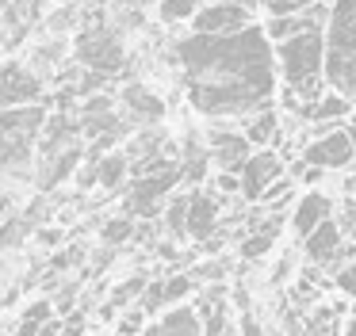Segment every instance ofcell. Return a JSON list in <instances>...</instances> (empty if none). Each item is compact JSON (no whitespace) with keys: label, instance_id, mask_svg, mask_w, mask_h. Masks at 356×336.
<instances>
[{"label":"cell","instance_id":"cell-1","mask_svg":"<svg viewBox=\"0 0 356 336\" xmlns=\"http://www.w3.org/2000/svg\"><path fill=\"white\" fill-rule=\"evenodd\" d=\"M172 58L184 69L188 103L207 119H249L261 107H272V42L257 23L230 35L192 31L172 46Z\"/></svg>","mask_w":356,"mask_h":336},{"label":"cell","instance_id":"cell-2","mask_svg":"<svg viewBox=\"0 0 356 336\" xmlns=\"http://www.w3.org/2000/svg\"><path fill=\"white\" fill-rule=\"evenodd\" d=\"M322 61H325V35L322 27H307L299 35L276 42V65L287 81V107L299 111V99L322 96Z\"/></svg>","mask_w":356,"mask_h":336},{"label":"cell","instance_id":"cell-3","mask_svg":"<svg viewBox=\"0 0 356 336\" xmlns=\"http://www.w3.org/2000/svg\"><path fill=\"white\" fill-rule=\"evenodd\" d=\"M322 76L348 103H356V0H333Z\"/></svg>","mask_w":356,"mask_h":336},{"label":"cell","instance_id":"cell-4","mask_svg":"<svg viewBox=\"0 0 356 336\" xmlns=\"http://www.w3.org/2000/svg\"><path fill=\"white\" fill-rule=\"evenodd\" d=\"M73 58L88 73L115 76L127 53H123V42H119V31L108 27V23H96V27H85L73 38Z\"/></svg>","mask_w":356,"mask_h":336},{"label":"cell","instance_id":"cell-5","mask_svg":"<svg viewBox=\"0 0 356 336\" xmlns=\"http://www.w3.org/2000/svg\"><path fill=\"white\" fill-rule=\"evenodd\" d=\"M180 183V165L157 168V172H138L131 176V191H127V210L134 218H157L161 203L169 199V191Z\"/></svg>","mask_w":356,"mask_h":336},{"label":"cell","instance_id":"cell-6","mask_svg":"<svg viewBox=\"0 0 356 336\" xmlns=\"http://www.w3.org/2000/svg\"><path fill=\"white\" fill-rule=\"evenodd\" d=\"M253 23V0H203L192 12L195 35H230Z\"/></svg>","mask_w":356,"mask_h":336},{"label":"cell","instance_id":"cell-7","mask_svg":"<svg viewBox=\"0 0 356 336\" xmlns=\"http://www.w3.org/2000/svg\"><path fill=\"white\" fill-rule=\"evenodd\" d=\"M42 92H47V84L27 61H0V111L35 107Z\"/></svg>","mask_w":356,"mask_h":336},{"label":"cell","instance_id":"cell-8","mask_svg":"<svg viewBox=\"0 0 356 336\" xmlns=\"http://www.w3.org/2000/svg\"><path fill=\"white\" fill-rule=\"evenodd\" d=\"M280 176H284L280 153L257 149V153H249V157L241 160V168H238V191L249 199V203H257V199L264 195V187H268L272 180H280Z\"/></svg>","mask_w":356,"mask_h":336},{"label":"cell","instance_id":"cell-9","mask_svg":"<svg viewBox=\"0 0 356 336\" xmlns=\"http://www.w3.org/2000/svg\"><path fill=\"white\" fill-rule=\"evenodd\" d=\"M353 157H356V145L345 130H325L302 149V165H314V168H345Z\"/></svg>","mask_w":356,"mask_h":336},{"label":"cell","instance_id":"cell-10","mask_svg":"<svg viewBox=\"0 0 356 336\" xmlns=\"http://www.w3.org/2000/svg\"><path fill=\"white\" fill-rule=\"evenodd\" d=\"M253 153V145L245 142V134L241 130H211V137H207V157L215 160L222 172H238L241 168V160Z\"/></svg>","mask_w":356,"mask_h":336},{"label":"cell","instance_id":"cell-11","mask_svg":"<svg viewBox=\"0 0 356 336\" xmlns=\"http://www.w3.org/2000/svg\"><path fill=\"white\" fill-rule=\"evenodd\" d=\"M341 244H345V233H341V226L333 221V214H330V218H322L307 237H302V249H307V256L314 260V264H325V267H337Z\"/></svg>","mask_w":356,"mask_h":336},{"label":"cell","instance_id":"cell-12","mask_svg":"<svg viewBox=\"0 0 356 336\" xmlns=\"http://www.w3.org/2000/svg\"><path fill=\"white\" fill-rule=\"evenodd\" d=\"M119 103H123V111L131 115L134 122H161L165 119V99L161 96H154V92L146 88V84H127L123 92H119Z\"/></svg>","mask_w":356,"mask_h":336},{"label":"cell","instance_id":"cell-13","mask_svg":"<svg viewBox=\"0 0 356 336\" xmlns=\"http://www.w3.org/2000/svg\"><path fill=\"white\" fill-rule=\"evenodd\" d=\"M218 226V203L207 195V191H192L188 195V218H184V237H195V241H207Z\"/></svg>","mask_w":356,"mask_h":336},{"label":"cell","instance_id":"cell-14","mask_svg":"<svg viewBox=\"0 0 356 336\" xmlns=\"http://www.w3.org/2000/svg\"><path fill=\"white\" fill-rule=\"evenodd\" d=\"M330 214H333V203H330V199H325L322 191H307V195L295 203V210H291V229H295L299 237H307L310 229H314L322 218H330Z\"/></svg>","mask_w":356,"mask_h":336},{"label":"cell","instance_id":"cell-15","mask_svg":"<svg viewBox=\"0 0 356 336\" xmlns=\"http://www.w3.org/2000/svg\"><path fill=\"white\" fill-rule=\"evenodd\" d=\"M146 336H203L200 313H195L192 305H177V310H169L157 325H149Z\"/></svg>","mask_w":356,"mask_h":336},{"label":"cell","instance_id":"cell-16","mask_svg":"<svg viewBox=\"0 0 356 336\" xmlns=\"http://www.w3.org/2000/svg\"><path fill=\"white\" fill-rule=\"evenodd\" d=\"M348 111H353V103H348L341 92H322L318 99H310V103L299 107V115L307 122H337V119H345Z\"/></svg>","mask_w":356,"mask_h":336},{"label":"cell","instance_id":"cell-17","mask_svg":"<svg viewBox=\"0 0 356 336\" xmlns=\"http://www.w3.org/2000/svg\"><path fill=\"white\" fill-rule=\"evenodd\" d=\"M92 160H96V183H100L104 191L123 187V180L131 176V160H127V153H119V149H108V153H100V157H92Z\"/></svg>","mask_w":356,"mask_h":336},{"label":"cell","instance_id":"cell-18","mask_svg":"<svg viewBox=\"0 0 356 336\" xmlns=\"http://www.w3.org/2000/svg\"><path fill=\"white\" fill-rule=\"evenodd\" d=\"M276 130H280V119H276V111L272 107H261V111H253L249 115V122H245V142L249 145H257V149H264V145L276 137Z\"/></svg>","mask_w":356,"mask_h":336},{"label":"cell","instance_id":"cell-19","mask_svg":"<svg viewBox=\"0 0 356 336\" xmlns=\"http://www.w3.org/2000/svg\"><path fill=\"white\" fill-rule=\"evenodd\" d=\"M276 233H280V218H268L253 237H245V241H241V256H245V260L264 256V252H268L272 244H276Z\"/></svg>","mask_w":356,"mask_h":336},{"label":"cell","instance_id":"cell-20","mask_svg":"<svg viewBox=\"0 0 356 336\" xmlns=\"http://www.w3.org/2000/svg\"><path fill=\"white\" fill-rule=\"evenodd\" d=\"M142 287H146V279H142V275H138V279H127L123 287H115V294H111V302L104 305V317H115V313L123 310V305L131 302V298H138V294H142Z\"/></svg>","mask_w":356,"mask_h":336},{"label":"cell","instance_id":"cell-21","mask_svg":"<svg viewBox=\"0 0 356 336\" xmlns=\"http://www.w3.org/2000/svg\"><path fill=\"white\" fill-rule=\"evenodd\" d=\"M200 8V0H157V15L165 23H184L192 19V12Z\"/></svg>","mask_w":356,"mask_h":336},{"label":"cell","instance_id":"cell-22","mask_svg":"<svg viewBox=\"0 0 356 336\" xmlns=\"http://www.w3.org/2000/svg\"><path fill=\"white\" fill-rule=\"evenodd\" d=\"M184 218H188V195H172L165 203V226L172 237H184Z\"/></svg>","mask_w":356,"mask_h":336},{"label":"cell","instance_id":"cell-23","mask_svg":"<svg viewBox=\"0 0 356 336\" xmlns=\"http://www.w3.org/2000/svg\"><path fill=\"white\" fill-rule=\"evenodd\" d=\"M192 275H172V279H161V302L165 305H177L180 298H188L192 294Z\"/></svg>","mask_w":356,"mask_h":336},{"label":"cell","instance_id":"cell-24","mask_svg":"<svg viewBox=\"0 0 356 336\" xmlns=\"http://www.w3.org/2000/svg\"><path fill=\"white\" fill-rule=\"evenodd\" d=\"M134 237V218H111L104 221V244H123Z\"/></svg>","mask_w":356,"mask_h":336},{"label":"cell","instance_id":"cell-25","mask_svg":"<svg viewBox=\"0 0 356 336\" xmlns=\"http://www.w3.org/2000/svg\"><path fill=\"white\" fill-rule=\"evenodd\" d=\"M253 4H261L268 15H295L302 8H310L314 0H253Z\"/></svg>","mask_w":356,"mask_h":336},{"label":"cell","instance_id":"cell-26","mask_svg":"<svg viewBox=\"0 0 356 336\" xmlns=\"http://www.w3.org/2000/svg\"><path fill=\"white\" fill-rule=\"evenodd\" d=\"M337 287L345 290L348 298H356V256H353V260H348V264L337 271Z\"/></svg>","mask_w":356,"mask_h":336},{"label":"cell","instance_id":"cell-27","mask_svg":"<svg viewBox=\"0 0 356 336\" xmlns=\"http://www.w3.org/2000/svg\"><path fill=\"white\" fill-rule=\"evenodd\" d=\"M50 317H54V302H47V298L27 305V313H24V321H35V325H39V321H50Z\"/></svg>","mask_w":356,"mask_h":336},{"label":"cell","instance_id":"cell-28","mask_svg":"<svg viewBox=\"0 0 356 336\" xmlns=\"http://www.w3.org/2000/svg\"><path fill=\"white\" fill-rule=\"evenodd\" d=\"M58 241H62V229H39V244H47V249H54Z\"/></svg>","mask_w":356,"mask_h":336},{"label":"cell","instance_id":"cell-29","mask_svg":"<svg viewBox=\"0 0 356 336\" xmlns=\"http://www.w3.org/2000/svg\"><path fill=\"white\" fill-rule=\"evenodd\" d=\"M218 187H222V191H238V172H218Z\"/></svg>","mask_w":356,"mask_h":336},{"label":"cell","instance_id":"cell-30","mask_svg":"<svg viewBox=\"0 0 356 336\" xmlns=\"http://www.w3.org/2000/svg\"><path fill=\"white\" fill-rule=\"evenodd\" d=\"M337 226H341V233H348V237L356 241V210H348L345 221H337Z\"/></svg>","mask_w":356,"mask_h":336},{"label":"cell","instance_id":"cell-31","mask_svg":"<svg viewBox=\"0 0 356 336\" xmlns=\"http://www.w3.org/2000/svg\"><path fill=\"white\" fill-rule=\"evenodd\" d=\"M157 0H119V8H138V12H146V8H154Z\"/></svg>","mask_w":356,"mask_h":336},{"label":"cell","instance_id":"cell-32","mask_svg":"<svg viewBox=\"0 0 356 336\" xmlns=\"http://www.w3.org/2000/svg\"><path fill=\"white\" fill-rule=\"evenodd\" d=\"M241 325H245V336H261V328H257V321H253V317H245Z\"/></svg>","mask_w":356,"mask_h":336},{"label":"cell","instance_id":"cell-33","mask_svg":"<svg viewBox=\"0 0 356 336\" xmlns=\"http://www.w3.org/2000/svg\"><path fill=\"white\" fill-rule=\"evenodd\" d=\"M345 336H356V317L348 321V328H345Z\"/></svg>","mask_w":356,"mask_h":336},{"label":"cell","instance_id":"cell-34","mask_svg":"<svg viewBox=\"0 0 356 336\" xmlns=\"http://www.w3.org/2000/svg\"><path fill=\"white\" fill-rule=\"evenodd\" d=\"M0 61H4V46H0Z\"/></svg>","mask_w":356,"mask_h":336},{"label":"cell","instance_id":"cell-35","mask_svg":"<svg viewBox=\"0 0 356 336\" xmlns=\"http://www.w3.org/2000/svg\"><path fill=\"white\" fill-rule=\"evenodd\" d=\"M0 336H8V333H0Z\"/></svg>","mask_w":356,"mask_h":336},{"label":"cell","instance_id":"cell-36","mask_svg":"<svg viewBox=\"0 0 356 336\" xmlns=\"http://www.w3.org/2000/svg\"><path fill=\"white\" fill-rule=\"evenodd\" d=\"M200 4H203V0H200Z\"/></svg>","mask_w":356,"mask_h":336}]
</instances>
